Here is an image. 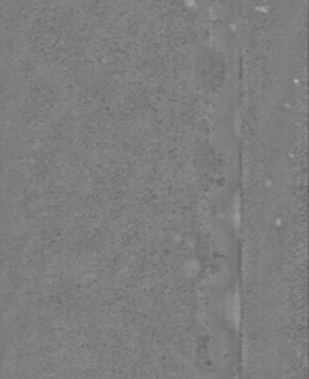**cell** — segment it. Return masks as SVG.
Masks as SVG:
<instances>
[{"mask_svg": "<svg viewBox=\"0 0 309 379\" xmlns=\"http://www.w3.org/2000/svg\"><path fill=\"white\" fill-rule=\"evenodd\" d=\"M226 313H228V319L231 320V323L237 326L240 322V298L237 294L231 296V299L226 304Z\"/></svg>", "mask_w": 309, "mask_h": 379, "instance_id": "6da1fadb", "label": "cell"}]
</instances>
